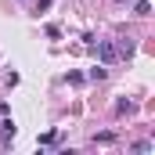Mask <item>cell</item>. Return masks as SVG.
I'll return each instance as SVG.
<instances>
[{
	"instance_id": "cell-2",
	"label": "cell",
	"mask_w": 155,
	"mask_h": 155,
	"mask_svg": "<svg viewBox=\"0 0 155 155\" xmlns=\"http://www.w3.org/2000/svg\"><path fill=\"white\" fill-rule=\"evenodd\" d=\"M0 134H4V141H11V137H15V123H11V119H7V123H4V130H0Z\"/></svg>"
},
{
	"instance_id": "cell-1",
	"label": "cell",
	"mask_w": 155,
	"mask_h": 155,
	"mask_svg": "<svg viewBox=\"0 0 155 155\" xmlns=\"http://www.w3.org/2000/svg\"><path fill=\"white\" fill-rule=\"evenodd\" d=\"M97 54H101V61H116V47H112V43H101Z\"/></svg>"
},
{
	"instance_id": "cell-3",
	"label": "cell",
	"mask_w": 155,
	"mask_h": 155,
	"mask_svg": "<svg viewBox=\"0 0 155 155\" xmlns=\"http://www.w3.org/2000/svg\"><path fill=\"white\" fill-rule=\"evenodd\" d=\"M51 4H54V0H40V11H47V7H51Z\"/></svg>"
}]
</instances>
